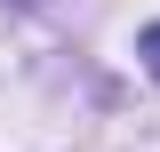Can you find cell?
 Listing matches in <instances>:
<instances>
[{"label": "cell", "instance_id": "1", "mask_svg": "<svg viewBox=\"0 0 160 152\" xmlns=\"http://www.w3.org/2000/svg\"><path fill=\"white\" fill-rule=\"evenodd\" d=\"M136 56H144V72L160 80V24H144V32H136Z\"/></svg>", "mask_w": 160, "mask_h": 152}]
</instances>
